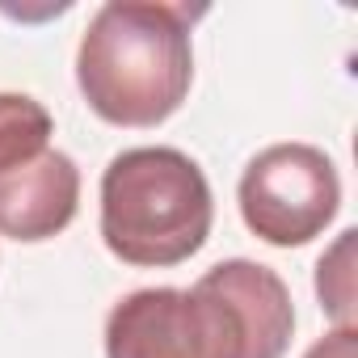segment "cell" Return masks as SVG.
I'll use <instances>...</instances> for the list:
<instances>
[{
    "instance_id": "2",
    "label": "cell",
    "mask_w": 358,
    "mask_h": 358,
    "mask_svg": "<svg viewBox=\"0 0 358 358\" xmlns=\"http://www.w3.org/2000/svg\"><path fill=\"white\" fill-rule=\"evenodd\" d=\"M207 5L110 0L76 51V85L89 110L114 127H160L182 110L194 80L190 30Z\"/></svg>"
},
{
    "instance_id": "7",
    "label": "cell",
    "mask_w": 358,
    "mask_h": 358,
    "mask_svg": "<svg viewBox=\"0 0 358 358\" xmlns=\"http://www.w3.org/2000/svg\"><path fill=\"white\" fill-rule=\"evenodd\" d=\"M354 245L358 232L345 228L316 262V299L337 329H354Z\"/></svg>"
},
{
    "instance_id": "1",
    "label": "cell",
    "mask_w": 358,
    "mask_h": 358,
    "mask_svg": "<svg viewBox=\"0 0 358 358\" xmlns=\"http://www.w3.org/2000/svg\"><path fill=\"white\" fill-rule=\"evenodd\" d=\"M295 333L287 282L249 257L211 266L190 291L143 287L106 316V358H282Z\"/></svg>"
},
{
    "instance_id": "8",
    "label": "cell",
    "mask_w": 358,
    "mask_h": 358,
    "mask_svg": "<svg viewBox=\"0 0 358 358\" xmlns=\"http://www.w3.org/2000/svg\"><path fill=\"white\" fill-rule=\"evenodd\" d=\"M303 358H358V329H333L308 345Z\"/></svg>"
},
{
    "instance_id": "6",
    "label": "cell",
    "mask_w": 358,
    "mask_h": 358,
    "mask_svg": "<svg viewBox=\"0 0 358 358\" xmlns=\"http://www.w3.org/2000/svg\"><path fill=\"white\" fill-rule=\"evenodd\" d=\"M51 131L55 122L43 101L26 93H0V173L43 156L51 143Z\"/></svg>"
},
{
    "instance_id": "5",
    "label": "cell",
    "mask_w": 358,
    "mask_h": 358,
    "mask_svg": "<svg viewBox=\"0 0 358 358\" xmlns=\"http://www.w3.org/2000/svg\"><path fill=\"white\" fill-rule=\"evenodd\" d=\"M80 207V169L68 152L47 148L43 156L0 173V236L38 245L59 236Z\"/></svg>"
},
{
    "instance_id": "3",
    "label": "cell",
    "mask_w": 358,
    "mask_h": 358,
    "mask_svg": "<svg viewBox=\"0 0 358 358\" xmlns=\"http://www.w3.org/2000/svg\"><path fill=\"white\" fill-rule=\"evenodd\" d=\"M215 224L207 173L177 148H127L101 173V241L143 270L190 262Z\"/></svg>"
},
{
    "instance_id": "4",
    "label": "cell",
    "mask_w": 358,
    "mask_h": 358,
    "mask_svg": "<svg viewBox=\"0 0 358 358\" xmlns=\"http://www.w3.org/2000/svg\"><path fill=\"white\" fill-rule=\"evenodd\" d=\"M236 203L257 241L274 249H299L324 236V228L337 220L341 177L329 152L312 143H274L245 164Z\"/></svg>"
}]
</instances>
